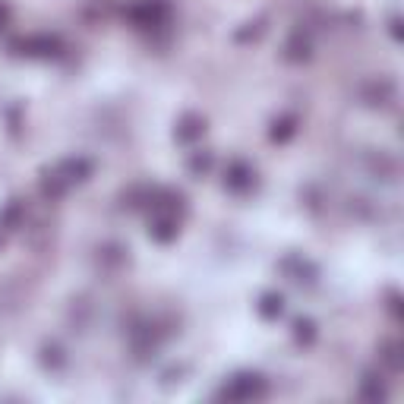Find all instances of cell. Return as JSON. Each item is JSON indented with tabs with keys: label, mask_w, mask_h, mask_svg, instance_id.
<instances>
[{
	"label": "cell",
	"mask_w": 404,
	"mask_h": 404,
	"mask_svg": "<svg viewBox=\"0 0 404 404\" xmlns=\"http://www.w3.org/2000/svg\"><path fill=\"white\" fill-rule=\"evenodd\" d=\"M281 313V297H266L262 304V316H278Z\"/></svg>",
	"instance_id": "cell-3"
},
{
	"label": "cell",
	"mask_w": 404,
	"mask_h": 404,
	"mask_svg": "<svg viewBox=\"0 0 404 404\" xmlns=\"http://www.w3.org/2000/svg\"><path fill=\"white\" fill-rule=\"evenodd\" d=\"M3 16H7V13H3V7H0V23H3Z\"/></svg>",
	"instance_id": "cell-4"
},
{
	"label": "cell",
	"mask_w": 404,
	"mask_h": 404,
	"mask_svg": "<svg viewBox=\"0 0 404 404\" xmlns=\"http://www.w3.org/2000/svg\"><path fill=\"white\" fill-rule=\"evenodd\" d=\"M262 392H266V382L259 376H237L222 389V395L231 401H250V398H259Z\"/></svg>",
	"instance_id": "cell-1"
},
{
	"label": "cell",
	"mask_w": 404,
	"mask_h": 404,
	"mask_svg": "<svg viewBox=\"0 0 404 404\" xmlns=\"http://www.w3.org/2000/svg\"><path fill=\"white\" fill-rule=\"evenodd\" d=\"M246 177H250V171H246L244 164H234V171H231L228 183H231V187H237V190H240V187H246Z\"/></svg>",
	"instance_id": "cell-2"
}]
</instances>
